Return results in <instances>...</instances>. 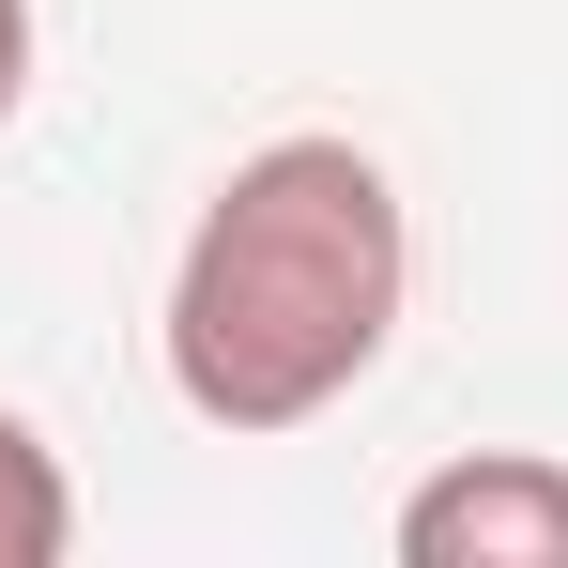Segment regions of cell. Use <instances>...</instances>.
<instances>
[{
	"instance_id": "6da1fadb",
	"label": "cell",
	"mask_w": 568,
	"mask_h": 568,
	"mask_svg": "<svg viewBox=\"0 0 568 568\" xmlns=\"http://www.w3.org/2000/svg\"><path fill=\"white\" fill-rule=\"evenodd\" d=\"M415 292L399 185L354 139H262L170 262V384L200 430H307L384 369Z\"/></svg>"
},
{
	"instance_id": "3957f363",
	"label": "cell",
	"mask_w": 568,
	"mask_h": 568,
	"mask_svg": "<svg viewBox=\"0 0 568 568\" xmlns=\"http://www.w3.org/2000/svg\"><path fill=\"white\" fill-rule=\"evenodd\" d=\"M62 538H78V491H62V462L0 415V568H62Z\"/></svg>"
},
{
	"instance_id": "277c9868",
	"label": "cell",
	"mask_w": 568,
	"mask_h": 568,
	"mask_svg": "<svg viewBox=\"0 0 568 568\" xmlns=\"http://www.w3.org/2000/svg\"><path fill=\"white\" fill-rule=\"evenodd\" d=\"M16 93H31V0H0V123H16Z\"/></svg>"
},
{
	"instance_id": "7a4b0ae2",
	"label": "cell",
	"mask_w": 568,
	"mask_h": 568,
	"mask_svg": "<svg viewBox=\"0 0 568 568\" xmlns=\"http://www.w3.org/2000/svg\"><path fill=\"white\" fill-rule=\"evenodd\" d=\"M399 568H568V462H446L399 507Z\"/></svg>"
}]
</instances>
